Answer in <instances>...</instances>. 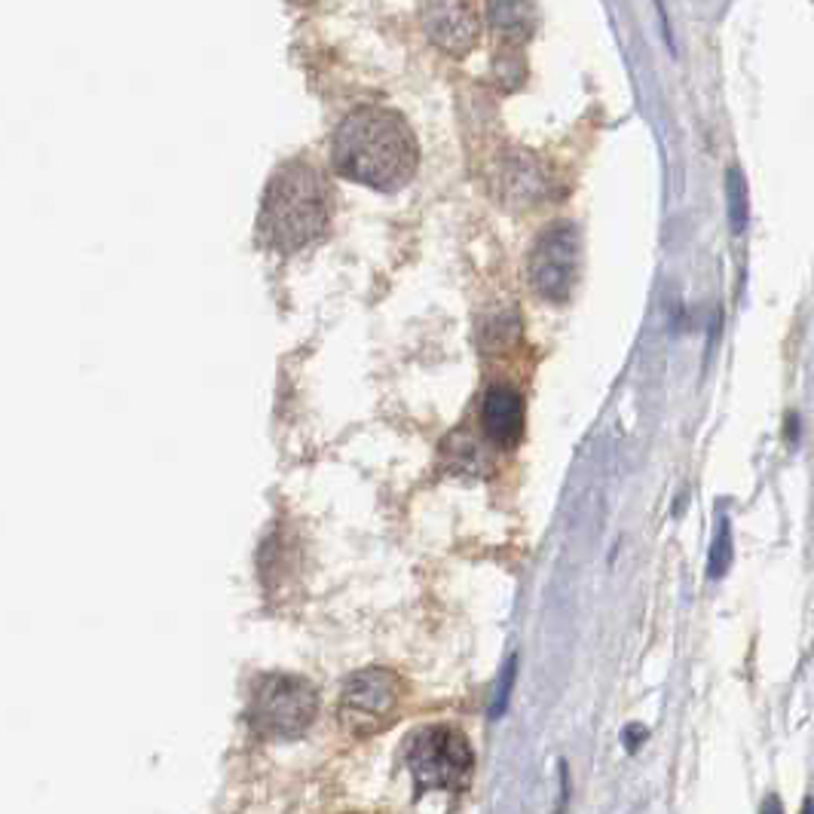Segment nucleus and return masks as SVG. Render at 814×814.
<instances>
[{
  "label": "nucleus",
  "instance_id": "nucleus-1",
  "mask_svg": "<svg viewBox=\"0 0 814 814\" xmlns=\"http://www.w3.org/2000/svg\"><path fill=\"white\" fill-rule=\"evenodd\" d=\"M334 168L355 184L396 193L414 178L416 138L404 116L389 108H355L337 126L331 145Z\"/></svg>",
  "mask_w": 814,
  "mask_h": 814
},
{
  "label": "nucleus",
  "instance_id": "nucleus-2",
  "mask_svg": "<svg viewBox=\"0 0 814 814\" xmlns=\"http://www.w3.org/2000/svg\"><path fill=\"white\" fill-rule=\"evenodd\" d=\"M331 221V190L310 163H285L264 190L258 230L270 249L291 254L316 242Z\"/></svg>",
  "mask_w": 814,
  "mask_h": 814
},
{
  "label": "nucleus",
  "instance_id": "nucleus-3",
  "mask_svg": "<svg viewBox=\"0 0 814 814\" xmlns=\"http://www.w3.org/2000/svg\"><path fill=\"white\" fill-rule=\"evenodd\" d=\"M404 763L419 797L429 790L463 793L472 778L475 753L468 748L463 731H456L453 726H426L408 738Z\"/></svg>",
  "mask_w": 814,
  "mask_h": 814
},
{
  "label": "nucleus",
  "instance_id": "nucleus-4",
  "mask_svg": "<svg viewBox=\"0 0 814 814\" xmlns=\"http://www.w3.org/2000/svg\"><path fill=\"white\" fill-rule=\"evenodd\" d=\"M316 714V686L303 677L266 674L251 689L249 723L264 738H300L313 726Z\"/></svg>",
  "mask_w": 814,
  "mask_h": 814
},
{
  "label": "nucleus",
  "instance_id": "nucleus-5",
  "mask_svg": "<svg viewBox=\"0 0 814 814\" xmlns=\"http://www.w3.org/2000/svg\"><path fill=\"white\" fill-rule=\"evenodd\" d=\"M579 230L566 221L549 224L533 242L530 261H527L533 291L549 303H566L579 279Z\"/></svg>",
  "mask_w": 814,
  "mask_h": 814
},
{
  "label": "nucleus",
  "instance_id": "nucleus-6",
  "mask_svg": "<svg viewBox=\"0 0 814 814\" xmlns=\"http://www.w3.org/2000/svg\"><path fill=\"white\" fill-rule=\"evenodd\" d=\"M399 677L383 667H367L352 674L340 692V719L355 735H374L386 729L399 707Z\"/></svg>",
  "mask_w": 814,
  "mask_h": 814
},
{
  "label": "nucleus",
  "instance_id": "nucleus-7",
  "mask_svg": "<svg viewBox=\"0 0 814 814\" xmlns=\"http://www.w3.org/2000/svg\"><path fill=\"white\" fill-rule=\"evenodd\" d=\"M423 28L435 47L453 55H465L478 40V13L472 0H426L423 3Z\"/></svg>",
  "mask_w": 814,
  "mask_h": 814
},
{
  "label": "nucleus",
  "instance_id": "nucleus-8",
  "mask_svg": "<svg viewBox=\"0 0 814 814\" xmlns=\"http://www.w3.org/2000/svg\"><path fill=\"white\" fill-rule=\"evenodd\" d=\"M484 435L497 448H512L524 433V399L512 386H490L481 404Z\"/></svg>",
  "mask_w": 814,
  "mask_h": 814
},
{
  "label": "nucleus",
  "instance_id": "nucleus-9",
  "mask_svg": "<svg viewBox=\"0 0 814 814\" xmlns=\"http://www.w3.org/2000/svg\"><path fill=\"white\" fill-rule=\"evenodd\" d=\"M487 18L505 40H527L536 32L533 0H487Z\"/></svg>",
  "mask_w": 814,
  "mask_h": 814
},
{
  "label": "nucleus",
  "instance_id": "nucleus-10",
  "mask_svg": "<svg viewBox=\"0 0 814 814\" xmlns=\"http://www.w3.org/2000/svg\"><path fill=\"white\" fill-rule=\"evenodd\" d=\"M726 200H729L731 233H744L750 221V200L748 181H744L741 168H729V175H726Z\"/></svg>",
  "mask_w": 814,
  "mask_h": 814
},
{
  "label": "nucleus",
  "instance_id": "nucleus-11",
  "mask_svg": "<svg viewBox=\"0 0 814 814\" xmlns=\"http://www.w3.org/2000/svg\"><path fill=\"white\" fill-rule=\"evenodd\" d=\"M731 566V530H729V521H723V527L716 533L714 539V549H711V579H719V576H726V569Z\"/></svg>",
  "mask_w": 814,
  "mask_h": 814
},
{
  "label": "nucleus",
  "instance_id": "nucleus-12",
  "mask_svg": "<svg viewBox=\"0 0 814 814\" xmlns=\"http://www.w3.org/2000/svg\"><path fill=\"white\" fill-rule=\"evenodd\" d=\"M512 680H515V665H509L505 667V677H502V682H499V701H497V707H493V714H502V707H505V698H509V686H512Z\"/></svg>",
  "mask_w": 814,
  "mask_h": 814
},
{
  "label": "nucleus",
  "instance_id": "nucleus-13",
  "mask_svg": "<svg viewBox=\"0 0 814 814\" xmlns=\"http://www.w3.org/2000/svg\"><path fill=\"white\" fill-rule=\"evenodd\" d=\"M643 738H647V729H643V726H628V729H625V744H628V750L640 748Z\"/></svg>",
  "mask_w": 814,
  "mask_h": 814
},
{
  "label": "nucleus",
  "instance_id": "nucleus-14",
  "mask_svg": "<svg viewBox=\"0 0 814 814\" xmlns=\"http://www.w3.org/2000/svg\"><path fill=\"white\" fill-rule=\"evenodd\" d=\"M787 435H790V441L797 444V438H799V416L797 414L787 416Z\"/></svg>",
  "mask_w": 814,
  "mask_h": 814
},
{
  "label": "nucleus",
  "instance_id": "nucleus-15",
  "mask_svg": "<svg viewBox=\"0 0 814 814\" xmlns=\"http://www.w3.org/2000/svg\"><path fill=\"white\" fill-rule=\"evenodd\" d=\"M763 809H765V812H778V809H781V805H778V802H775V799H768V802H765Z\"/></svg>",
  "mask_w": 814,
  "mask_h": 814
}]
</instances>
